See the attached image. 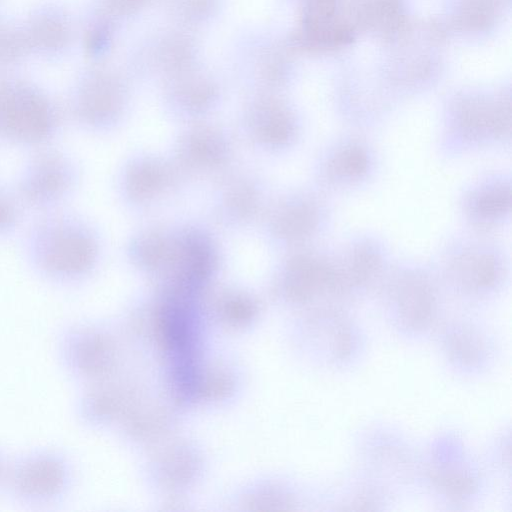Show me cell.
<instances>
[{"mask_svg":"<svg viewBox=\"0 0 512 512\" xmlns=\"http://www.w3.org/2000/svg\"><path fill=\"white\" fill-rule=\"evenodd\" d=\"M21 259L31 276L57 291L75 289L94 272L99 241L92 226L68 207L34 215L20 233Z\"/></svg>","mask_w":512,"mask_h":512,"instance_id":"6da1fadb","label":"cell"},{"mask_svg":"<svg viewBox=\"0 0 512 512\" xmlns=\"http://www.w3.org/2000/svg\"><path fill=\"white\" fill-rule=\"evenodd\" d=\"M77 485L68 449L39 444L11 453L1 498L24 511H56L69 504Z\"/></svg>","mask_w":512,"mask_h":512,"instance_id":"7a4b0ae2","label":"cell"},{"mask_svg":"<svg viewBox=\"0 0 512 512\" xmlns=\"http://www.w3.org/2000/svg\"><path fill=\"white\" fill-rule=\"evenodd\" d=\"M67 119L40 90L3 83L0 90V144L31 152L58 144Z\"/></svg>","mask_w":512,"mask_h":512,"instance_id":"3957f363","label":"cell"},{"mask_svg":"<svg viewBox=\"0 0 512 512\" xmlns=\"http://www.w3.org/2000/svg\"><path fill=\"white\" fill-rule=\"evenodd\" d=\"M81 181L79 163L58 144L28 152L12 184L30 215L68 207Z\"/></svg>","mask_w":512,"mask_h":512,"instance_id":"277c9868","label":"cell"},{"mask_svg":"<svg viewBox=\"0 0 512 512\" xmlns=\"http://www.w3.org/2000/svg\"><path fill=\"white\" fill-rule=\"evenodd\" d=\"M53 354L62 375L78 385L99 381L108 364L107 340L83 320L63 322L53 337Z\"/></svg>","mask_w":512,"mask_h":512,"instance_id":"5b68a950","label":"cell"},{"mask_svg":"<svg viewBox=\"0 0 512 512\" xmlns=\"http://www.w3.org/2000/svg\"><path fill=\"white\" fill-rule=\"evenodd\" d=\"M398 320L403 329L420 332L432 326L435 317L433 296L422 284L405 288L398 297Z\"/></svg>","mask_w":512,"mask_h":512,"instance_id":"8992f818","label":"cell"},{"mask_svg":"<svg viewBox=\"0 0 512 512\" xmlns=\"http://www.w3.org/2000/svg\"><path fill=\"white\" fill-rule=\"evenodd\" d=\"M29 215L12 182L0 179V243L20 235Z\"/></svg>","mask_w":512,"mask_h":512,"instance_id":"52a82bcc","label":"cell"},{"mask_svg":"<svg viewBox=\"0 0 512 512\" xmlns=\"http://www.w3.org/2000/svg\"><path fill=\"white\" fill-rule=\"evenodd\" d=\"M451 359L465 366L476 365L484 355V343L474 331L459 329L447 336Z\"/></svg>","mask_w":512,"mask_h":512,"instance_id":"ba28073f","label":"cell"},{"mask_svg":"<svg viewBox=\"0 0 512 512\" xmlns=\"http://www.w3.org/2000/svg\"><path fill=\"white\" fill-rule=\"evenodd\" d=\"M433 479L441 489L454 497H463L474 487L473 479L457 471H436Z\"/></svg>","mask_w":512,"mask_h":512,"instance_id":"9c48e42d","label":"cell"},{"mask_svg":"<svg viewBox=\"0 0 512 512\" xmlns=\"http://www.w3.org/2000/svg\"><path fill=\"white\" fill-rule=\"evenodd\" d=\"M509 196L505 195V192L500 194H493L485 197L480 205L483 211L489 213H495L496 211L503 210L505 205L508 203Z\"/></svg>","mask_w":512,"mask_h":512,"instance_id":"30bf717a","label":"cell"},{"mask_svg":"<svg viewBox=\"0 0 512 512\" xmlns=\"http://www.w3.org/2000/svg\"><path fill=\"white\" fill-rule=\"evenodd\" d=\"M11 452L0 444V498L2 496Z\"/></svg>","mask_w":512,"mask_h":512,"instance_id":"8fae6325","label":"cell"}]
</instances>
